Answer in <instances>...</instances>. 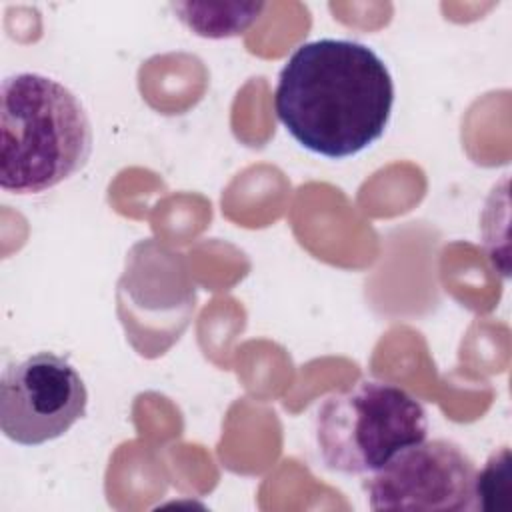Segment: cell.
I'll list each match as a JSON object with an SVG mask.
<instances>
[{
	"label": "cell",
	"instance_id": "6da1fadb",
	"mask_svg": "<svg viewBox=\"0 0 512 512\" xmlns=\"http://www.w3.org/2000/svg\"><path fill=\"white\" fill-rule=\"evenodd\" d=\"M274 108L302 148L342 160L382 138L394 108V80L370 46L320 38L300 44L284 62Z\"/></svg>",
	"mask_w": 512,
	"mask_h": 512
},
{
	"label": "cell",
	"instance_id": "7a4b0ae2",
	"mask_svg": "<svg viewBox=\"0 0 512 512\" xmlns=\"http://www.w3.org/2000/svg\"><path fill=\"white\" fill-rule=\"evenodd\" d=\"M92 122L62 82L18 72L0 88V186L40 194L80 172L92 154Z\"/></svg>",
	"mask_w": 512,
	"mask_h": 512
},
{
	"label": "cell",
	"instance_id": "3957f363",
	"mask_svg": "<svg viewBox=\"0 0 512 512\" xmlns=\"http://www.w3.org/2000/svg\"><path fill=\"white\" fill-rule=\"evenodd\" d=\"M428 434L420 400L394 382L364 378L328 394L314 414L322 464L336 474L368 476Z\"/></svg>",
	"mask_w": 512,
	"mask_h": 512
},
{
	"label": "cell",
	"instance_id": "277c9868",
	"mask_svg": "<svg viewBox=\"0 0 512 512\" xmlns=\"http://www.w3.org/2000/svg\"><path fill=\"white\" fill-rule=\"evenodd\" d=\"M86 406V384L66 356L36 352L2 372L0 428L16 444L40 446L64 436Z\"/></svg>",
	"mask_w": 512,
	"mask_h": 512
},
{
	"label": "cell",
	"instance_id": "5b68a950",
	"mask_svg": "<svg viewBox=\"0 0 512 512\" xmlns=\"http://www.w3.org/2000/svg\"><path fill=\"white\" fill-rule=\"evenodd\" d=\"M476 472L460 444L424 438L368 474L364 492L372 510H476Z\"/></svg>",
	"mask_w": 512,
	"mask_h": 512
},
{
	"label": "cell",
	"instance_id": "8992f818",
	"mask_svg": "<svg viewBox=\"0 0 512 512\" xmlns=\"http://www.w3.org/2000/svg\"><path fill=\"white\" fill-rule=\"evenodd\" d=\"M178 18L198 36L230 38L248 30L262 14L260 2H174Z\"/></svg>",
	"mask_w": 512,
	"mask_h": 512
}]
</instances>
